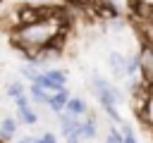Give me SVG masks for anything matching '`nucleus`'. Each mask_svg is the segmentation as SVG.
Here are the masks:
<instances>
[{
    "label": "nucleus",
    "mask_w": 153,
    "mask_h": 143,
    "mask_svg": "<svg viewBox=\"0 0 153 143\" xmlns=\"http://www.w3.org/2000/svg\"><path fill=\"white\" fill-rule=\"evenodd\" d=\"M62 31V21L50 12L45 19L36 21V24H29V26H19L12 31V45L19 48L22 52H26L31 60L43 50V48H50L55 41H57V33Z\"/></svg>",
    "instance_id": "obj_1"
},
{
    "label": "nucleus",
    "mask_w": 153,
    "mask_h": 143,
    "mask_svg": "<svg viewBox=\"0 0 153 143\" xmlns=\"http://www.w3.org/2000/svg\"><path fill=\"white\" fill-rule=\"evenodd\" d=\"M48 14H50V12H48L45 7H36L33 2L19 5V7L12 12V17H14V29H19V26H29V24H36V21L45 19Z\"/></svg>",
    "instance_id": "obj_2"
},
{
    "label": "nucleus",
    "mask_w": 153,
    "mask_h": 143,
    "mask_svg": "<svg viewBox=\"0 0 153 143\" xmlns=\"http://www.w3.org/2000/svg\"><path fill=\"white\" fill-rule=\"evenodd\" d=\"M139 67H141V81L146 86H153V45L143 43L139 50Z\"/></svg>",
    "instance_id": "obj_3"
},
{
    "label": "nucleus",
    "mask_w": 153,
    "mask_h": 143,
    "mask_svg": "<svg viewBox=\"0 0 153 143\" xmlns=\"http://www.w3.org/2000/svg\"><path fill=\"white\" fill-rule=\"evenodd\" d=\"M108 67H110L115 79L127 76V57L122 52H108Z\"/></svg>",
    "instance_id": "obj_4"
},
{
    "label": "nucleus",
    "mask_w": 153,
    "mask_h": 143,
    "mask_svg": "<svg viewBox=\"0 0 153 143\" xmlns=\"http://www.w3.org/2000/svg\"><path fill=\"white\" fill-rule=\"evenodd\" d=\"M69 93H67V88L65 91H60V93H53V98H50V102H48V110L53 112V114H60V112H65L67 110V102H69Z\"/></svg>",
    "instance_id": "obj_5"
},
{
    "label": "nucleus",
    "mask_w": 153,
    "mask_h": 143,
    "mask_svg": "<svg viewBox=\"0 0 153 143\" xmlns=\"http://www.w3.org/2000/svg\"><path fill=\"white\" fill-rule=\"evenodd\" d=\"M57 122H60V131L67 136L69 131H74V129H79L84 122L79 119V117H74V114H69V112H60L57 114Z\"/></svg>",
    "instance_id": "obj_6"
},
{
    "label": "nucleus",
    "mask_w": 153,
    "mask_h": 143,
    "mask_svg": "<svg viewBox=\"0 0 153 143\" xmlns=\"http://www.w3.org/2000/svg\"><path fill=\"white\" fill-rule=\"evenodd\" d=\"M29 98H31V102H36V105H45V107H48L53 93H48V91L41 88L38 83H31V86H29Z\"/></svg>",
    "instance_id": "obj_7"
},
{
    "label": "nucleus",
    "mask_w": 153,
    "mask_h": 143,
    "mask_svg": "<svg viewBox=\"0 0 153 143\" xmlns=\"http://www.w3.org/2000/svg\"><path fill=\"white\" fill-rule=\"evenodd\" d=\"M65 112H69V114H74V117H84V114H88V105H86L84 98H69Z\"/></svg>",
    "instance_id": "obj_8"
},
{
    "label": "nucleus",
    "mask_w": 153,
    "mask_h": 143,
    "mask_svg": "<svg viewBox=\"0 0 153 143\" xmlns=\"http://www.w3.org/2000/svg\"><path fill=\"white\" fill-rule=\"evenodd\" d=\"M17 126H19V119L5 117V119L0 122V138H2V141H10V138L14 136V131H17Z\"/></svg>",
    "instance_id": "obj_9"
},
{
    "label": "nucleus",
    "mask_w": 153,
    "mask_h": 143,
    "mask_svg": "<svg viewBox=\"0 0 153 143\" xmlns=\"http://www.w3.org/2000/svg\"><path fill=\"white\" fill-rule=\"evenodd\" d=\"M139 119H141L143 124L153 126V88H151V95H148V100H146V107H143V112L139 114Z\"/></svg>",
    "instance_id": "obj_10"
},
{
    "label": "nucleus",
    "mask_w": 153,
    "mask_h": 143,
    "mask_svg": "<svg viewBox=\"0 0 153 143\" xmlns=\"http://www.w3.org/2000/svg\"><path fill=\"white\" fill-rule=\"evenodd\" d=\"M19 74L24 76V79H29V81H38V76H41V72H38V64H22L19 67Z\"/></svg>",
    "instance_id": "obj_11"
},
{
    "label": "nucleus",
    "mask_w": 153,
    "mask_h": 143,
    "mask_svg": "<svg viewBox=\"0 0 153 143\" xmlns=\"http://www.w3.org/2000/svg\"><path fill=\"white\" fill-rule=\"evenodd\" d=\"M17 119H19V122H24V124H29V126L38 124V114H36L31 107H26V110H17Z\"/></svg>",
    "instance_id": "obj_12"
},
{
    "label": "nucleus",
    "mask_w": 153,
    "mask_h": 143,
    "mask_svg": "<svg viewBox=\"0 0 153 143\" xmlns=\"http://www.w3.org/2000/svg\"><path fill=\"white\" fill-rule=\"evenodd\" d=\"M127 76H141L139 55H131V57H127Z\"/></svg>",
    "instance_id": "obj_13"
},
{
    "label": "nucleus",
    "mask_w": 153,
    "mask_h": 143,
    "mask_svg": "<svg viewBox=\"0 0 153 143\" xmlns=\"http://www.w3.org/2000/svg\"><path fill=\"white\" fill-rule=\"evenodd\" d=\"M29 93V88L24 86V83H19V81H12L10 86H7V95H12V98H19V95H26Z\"/></svg>",
    "instance_id": "obj_14"
},
{
    "label": "nucleus",
    "mask_w": 153,
    "mask_h": 143,
    "mask_svg": "<svg viewBox=\"0 0 153 143\" xmlns=\"http://www.w3.org/2000/svg\"><path fill=\"white\" fill-rule=\"evenodd\" d=\"M45 74H48V76H50V79H53V81H55L57 86H62V88L67 86V74H65L62 69H48Z\"/></svg>",
    "instance_id": "obj_15"
},
{
    "label": "nucleus",
    "mask_w": 153,
    "mask_h": 143,
    "mask_svg": "<svg viewBox=\"0 0 153 143\" xmlns=\"http://www.w3.org/2000/svg\"><path fill=\"white\" fill-rule=\"evenodd\" d=\"M81 131H84V138H96V133H98L96 119H86V122L81 124Z\"/></svg>",
    "instance_id": "obj_16"
},
{
    "label": "nucleus",
    "mask_w": 153,
    "mask_h": 143,
    "mask_svg": "<svg viewBox=\"0 0 153 143\" xmlns=\"http://www.w3.org/2000/svg\"><path fill=\"white\" fill-rule=\"evenodd\" d=\"M105 143H124L122 131H117L115 126H110V129H108V136H105Z\"/></svg>",
    "instance_id": "obj_17"
},
{
    "label": "nucleus",
    "mask_w": 153,
    "mask_h": 143,
    "mask_svg": "<svg viewBox=\"0 0 153 143\" xmlns=\"http://www.w3.org/2000/svg\"><path fill=\"white\" fill-rule=\"evenodd\" d=\"M105 110V114L112 119V122H122V114H120V110H117V105H105L103 107Z\"/></svg>",
    "instance_id": "obj_18"
},
{
    "label": "nucleus",
    "mask_w": 153,
    "mask_h": 143,
    "mask_svg": "<svg viewBox=\"0 0 153 143\" xmlns=\"http://www.w3.org/2000/svg\"><path fill=\"white\" fill-rule=\"evenodd\" d=\"M122 136H124V143H139V141H136V133H134V129H131L129 124L122 126Z\"/></svg>",
    "instance_id": "obj_19"
},
{
    "label": "nucleus",
    "mask_w": 153,
    "mask_h": 143,
    "mask_svg": "<svg viewBox=\"0 0 153 143\" xmlns=\"http://www.w3.org/2000/svg\"><path fill=\"white\" fill-rule=\"evenodd\" d=\"M65 138H67V143H81V138H84V131H81V126H79V129H74V131H69Z\"/></svg>",
    "instance_id": "obj_20"
},
{
    "label": "nucleus",
    "mask_w": 153,
    "mask_h": 143,
    "mask_svg": "<svg viewBox=\"0 0 153 143\" xmlns=\"http://www.w3.org/2000/svg\"><path fill=\"white\" fill-rule=\"evenodd\" d=\"M14 105H17V110H26V107H31V98L19 95V98H14Z\"/></svg>",
    "instance_id": "obj_21"
},
{
    "label": "nucleus",
    "mask_w": 153,
    "mask_h": 143,
    "mask_svg": "<svg viewBox=\"0 0 153 143\" xmlns=\"http://www.w3.org/2000/svg\"><path fill=\"white\" fill-rule=\"evenodd\" d=\"M110 91H112V95H115V100H117V105H122V102H124V93H122V91H120L117 86H112Z\"/></svg>",
    "instance_id": "obj_22"
},
{
    "label": "nucleus",
    "mask_w": 153,
    "mask_h": 143,
    "mask_svg": "<svg viewBox=\"0 0 153 143\" xmlns=\"http://www.w3.org/2000/svg\"><path fill=\"white\" fill-rule=\"evenodd\" d=\"M43 141H45V143H57V136H55L53 131H45V133H43Z\"/></svg>",
    "instance_id": "obj_23"
},
{
    "label": "nucleus",
    "mask_w": 153,
    "mask_h": 143,
    "mask_svg": "<svg viewBox=\"0 0 153 143\" xmlns=\"http://www.w3.org/2000/svg\"><path fill=\"white\" fill-rule=\"evenodd\" d=\"M31 143H45L43 136H31Z\"/></svg>",
    "instance_id": "obj_24"
},
{
    "label": "nucleus",
    "mask_w": 153,
    "mask_h": 143,
    "mask_svg": "<svg viewBox=\"0 0 153 143\" xmlns=\"http://www.w3.org/2000/svg\"><path fill=\"white\" fill-rule=\"evenodd\" d=\"M17 143H31V136H29V138H22V141H17Z\"/></svg>",
    "instance_id": "obj_25"
},
{
    "label": "nucleus",
    "mask_w": 153,
    "mask_h": 143,
    "mask_svg": "<svg viewBox=\"0 0 153 143\" xmlns=\"http://www.w3.org/2000/svg\"><path fill=\"white\" fill-rule=\"evenodd\" d=\"M65 2H76V5H79V2H84V0H65Z\"/></svg>",
    "instance_id": "obj_26"
},
{
    "label": "nucleus",
    "mask_w": 153,
    "mask_h": 143,
    "mask_svg": "<svg viewBox=\"0 0 153 143\" xmlns=\"http://www.w3.org/2000/svg\"><path fill=\"white\" fill-rule=\"evenodd\" d=\"M31 2H38V5H41V2H45V0H31Z\"/></svg>",
    "instance_id": "obj_27"
},
{
    "label": "nucleus",
    "mask_w": 153,
    "mask_h": 143,
    "mask_svg": "<svg viewBox=\"0 0 153 143\" xmlns=\"http://www.w3.org/2000/svg\"><path fill=\"white\" fill-rule=\"evenodd\" d=\"M148 21H151V29H153V14H151V19H148Z\"/></svg>",
    "instance_id": "obj_28"
}]
</instances>
